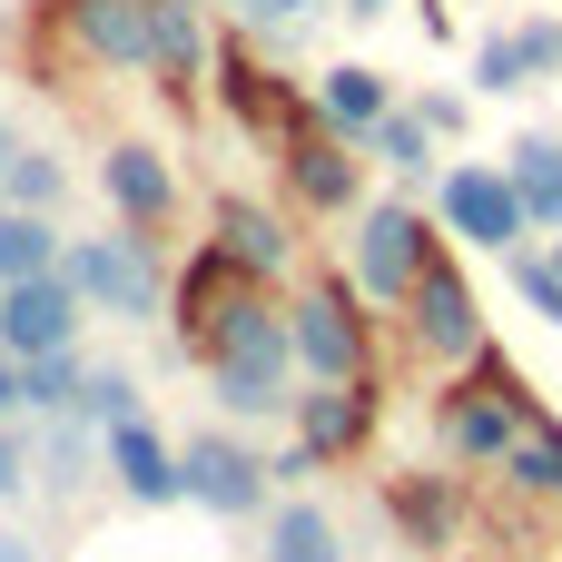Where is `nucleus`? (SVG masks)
I'll list each match as a JSON object with an SVG mask.
<instances>
[{
	"mask_svg": "<svg viewBox=\"0 0 562 562\" xmlns=\"http://www.w3.org/2000/svg\"><path fill=\"white\" fill-rule=\"evenodd\" d=\"M395 316H405V346H415L435 375H454V366H474V356L494 346V336H484V306H474V277H464L454 247L415 277V296H405Z\"/></svg>",
	"mask_w": 562,
	"mask_h": 562,
	"instance_id": "9d476101",
	"label": "nucleus"
},
{
	"mask_svg": "<svg viewBox=\"0 0 562 562\" xmlns=\"http://www.w3.org/2000/svg\"><path fill=\"white\" fill-rule=\"evenodd\" d=\"M0 562H40V543H30V533H10V524H0Z\"/></svg>",
	"mask_w": 562,
	"mask_h": 562,
	"instance_id": "c9c22d12",
	"label": "nucleus"
},
{
	"mask_svg": "<svg viewBox=\"0 0 562 562\" xmlns=\"http://www.w3.org/2000/svg\"><path fill=\"white\" fill-rule=\"evenodd\" d=\"M59 257H69L59 217H40V207H0V286H30V277H49Z\"/></svg>",
	"mask_w": 562,
	"mask_h": 562,
	"instance_id": "393cba45",
	"label": "nucleus"
},
{
	"mask_svg": "<svg viewBox=\"0 0 562 562\" xmlns=\"http://www.w3.org/2000/svg\"><path fill=\"white\" fill-rule=\"evenodd\" d=\"M79 415H89L99 435H109V425H138V415H148V405H138V375H128V366H89V395H79Z\"/></svg>",
	"mask_w": 562,
	"mask_h": 562,
	"instance_id": "c85d7f7f",
	"label": "nucleus"
},
{
	"mask_svg": "<svg viewBox=\"0 0 562 562\" xmlns=\"http://www.w3.org/2000/svg\"><path fill=\"white\" fill-rule=\"evenodd\" d=\"M543 257H553V267H562V237H543Z\"/></svg>",
	"mask_w": 562,
	"mask_h": 562,
	"instance_id": "ea45409f",
	"label": "nucleus"
},
{
	"mask_svg": "<svg viewBox=\"0 0 562 562\" xmlns=\"http://www.w3.org/2000/svg\"><path fill=\"white\" fill-rule=\"evenodd\" d=\"M504 267H514V296H524L543 326H562V267H553V257H543V247H514Z\"/></svg>",
	"mask_w": 562,
	"mask_h": 562,
	"instance_id": "c756f323",
	"label": "nucleus"
},
{
	"mask_svg": "<svg viewBox=\"0 0 562 562\" xmlns=\"http://www.w3.org/2000/svg\"><path fill=\"white\" fill-rule=\"evenodd\" d=\"M40 484V454H30V415L20 425H0V504H20Z\"/></svg>",
	"mask_w": 562,
	"mask_h": 562,
	"instance_id": "473e14b6",
	"label": "nucleus"
},
{
	"mask_svg": "<svg viewBox=\"0 0 562 562\" xmlns=\"http://www.w3.org/2000/svg\"><path fill=\"white\" fill-rule=\"evenodd\" d=\"M20 148H30V138H20V128L0 119V188H10V158H20Z\"/></svg>",
	"mask_w": 562,
	"mask_h": 562,
	"instance_id": "e433bc0d",
	"label": "nucleus"
},
{
	"mask_svg": "<svg viewBox=\"0 0 562 562\" xmlns=\"http://www.w3.org/2000/svg\"><path fill=\"white\" fill-rule=\"evenodd\" d=\"M207 237H217V247H237L267 286H286V267H296L286 198H237V188H217V198H207Z\"/></svg>",
	"mask_w": 562,
	"mask_h": 562,
	"instance_id": "f3484780",
	"label": "nucleus"
},
{
	"mask_svg": "<svg viewBox=\"0 0 562 562\" xmlns=\"http://www.w3.org/2000/svg\"><path fill=\"white\" fill-rule=\"evenodd\" d=\"M385 514H395V533H405V553H454L464 533H474V494H464V474H435V464H415V474H385Z\"/></svg>",
	"mask_w": 562,
	"mask_h": 562,
	"instance_id": "4468645a",
	"label": "nucleus"
},
{
	"mask_svg": "<svg viewBox=\"0 0 562 562\" xmlns=\"http://www.w3.org/2000/svg\"><path fill=\"white\" fill-rule=\"evenodd\" d=\"M494 484H504L514 504H562V415H553V405L514 435V454L494 464Z\"/></svg>",
	"mask_w": 562,
	"mask_h": 562,
	"instance_id": "5701e85b",
	"label": "nucleus"
},
{
	"mask_svg": "<svg viewBox=\"0 0 562 562\" xmlns=\"http://www.w3.org/2000/svg\"><path fill=\"white\" fill-rule=\"evenodd\" d=\"M336 10H346V20H385L395 0H336Z\"/></svg>",
	"mask_w": 562,
	"mask_h": 562,
	"instance_id": "4c0bfd02",
	"label": "nucleus"
},
{
	"mask_svg": "<svg viewBox=\"0 0 562 562\" xmlns=\"http://www.w3.org/2000/svg\"><path fill=\"white\" fill-rule=\"evenodd\" d=\"M30 454H40V494H89V484H109V435H99L89 415L30 425Z\"/></svg>",
	"mask_w": 562,
	"mask_h": 562,
	"instance_id": "aec40b11",
	"label": "nucleus"
},
{
	"mask_svg": "<svg viewBox=\"0 0 562 562\" xmlns=\"http://www.w3.org/2000/svg\"><path fill=\"white\" fill-rule=\"evenodd\" d=\"M514 40H524V69L533 79H562V10H524Z\"/></svg>",
	"mask_w": 562,
	"mask_h": 562,
	"instance_id": "2f4dec72",
	"label": "nucleus"
},
{
	"mask_svg": "<svg viewBox=\"0 0 562 562\" xmlns=\"http://www.w3.org/2000/svg\"><path fill=\"white\" fill-rule=\"evenodd\" d=\"M257 562H356L346 553V524L306 494H277L267 524H257Z\"/></svg>",
	"mask_w": 562,
	"mask_h": 562,
	"instance_id": "412c9836",
	"label": "nucleus"
},
{
	"mask_svg": "<svg viewBox=\"0 0 562 562\" xmlns=\"http://www.w3.org/2000/svg\"><path fill=\"white\" fill-rule=\"evenodd\" d=\"M405 109L454 148V138H474V89H405Z\"/></svg>",
	"mask_w": 562,
	"mask_h": 562,
	"instance_id": "7c9ffc66",
	"label": "nucleus"
},
{
	"mask_svg": "<svg viewBox=\"0 0 562 562\" xmlns=\"http://www.w3.org/2000/svg\"><path fill=\"white\" fill-rule=\"evenodd\" d=\"M0 296H10V286H0Z\"/></svg>",
	"mask_w": 562,
	"mask_h": 562,
	"instance_id": "a19ab883",
	"label": "nucleus"
},
{
	"mask_svg": "<svg viewBox=\"0 0 562 562\" xmlns=\"http://www.w3.org/2000/svg\"><path fill=\"white\" fill-rule=\"evenodd\" d=\"M79 336H89V296H79V286H69L59 267L0 296V346H10L20 366H30V356H69Z\"/></svg>",
	"mask_w": 562,
	"mask_h": 562,
	"instance_id": "dca6fc26",
	"label": "nucleus"
},
{
	"mask_svg": "<svg viewBox=\"0 0 562 562\" xmlns=\"http://www.w3.org/2000/svg\"><path fill=\"white\" fill-rule=\"evenodd\" d=\"M267 158H277V198H286L296 217H356V207H366V148L336 138L326 119L286 128Z\"/></svg>",
	"mask_w": 562,
	"mask_h": 562,
	"instance_id": "1a4fd4ad",
	"label": "nucleus"
},
{
	"mask_svg": "<svg viewBox=\"0 0 562 562\" xmlns=\"http://www.w3.org/2000/svg\"><path fill=\"white\" fill-rule=\"evenodd\" d=\"M109 484H119L138 514H168V504H188V474H178V435H158L148 415H138V425H109Z\"/></svg>",
	"mask_w": 562,
	"mask_h": 562,
	"instance_id": "a211bd4d",
	"label": "nucleus"
},
{
	"mask_svg": "<svg viewBox=\"0 0 562 562\" xmlns=\"http://www.w3.org/2000/svg\"><path fill=\"white\" fill-rule=\"evenodd\" d=\"M553 514H562V504H553Z\"/></svg>",
	"mask_w": 562,
	"mask_h": 562,
	"instance_id": "79ce46f5",
	"label": "nucleus"
},
{
	"mask_svg": "<svg viewBox=\"0 0 562 562\" xmlns=\"http://www.w3.org/2000/svg\"><path fill=\"white\" fill-rule=\"evenodd\" d=\"M79 395H89V356H79V346H69V356H30V366H20V415H30V425L79 415Z\"/></svg>",
	"mask_w": 562,
	"mask_h": 562,
	"instance_id": "a878e982",
	"label": "nucleus"
},
{
	"mask_svg": "<svg viewBox=\"0 0 562 562\" xmlns=\"http://www.w3.org/2000/svg\"><path fill=\"white\" fill-rule=\"evenodd\" d=\"M533 415H543V395H533V375H524L504 346H484L474 366L435 375V405H425V425H435L445 464H464V474H494Z\"/></svg>",
	"mask_w": 562,
	"mask_h": 562,
	"instance_id": "f257e3e1",
	"label": "nucleus"
},
{
	"mask_svg": "<svg viewBox=\"0 0 562 562\" xmlns=\"http://www.w3.org/2000/svg\"><path fill=\"white\" fill-rule=\"evenodd\" d=\"M207 10H227V20H247V10H257V0H207Z\"/></svg>",
	"mask_w": 562,
	"mask_h": 562,
	"instance_id": "58836bf2",
	"label": "nucleus"
},
{
	"mask_svg": "<svg viewBox=\"0 0 562 562\" xmlns=\"http://www.w3.org/2000/svg\"><path fill=\"white\" fill-rule=\"evenodd\" d=\"M198 375H207V405H217L227 425H267V415H286L296 385H306V375H296V346H286V296H267V306H257Z\"/></svg>",
	"mask_w": 562,
	"mask_h": 562,
	"instance_id": "39448f33",
	"label": "nucleus"
},
{
	"mask_svg": "<svg viewBox=\"0 0 562 562\" xmlns=\"http://www.w3.org/2000/svg\"><path fill=\"white\" fill-rule=\"evenodd\" d=\"M504 168H514V198H524L533 237H562V138L553 128H514Z\"/></svg>",
	"mask_w": 562,
	"mask_h": 562,
	"instance_id": "4be33fe9",
	"label": "nucleus"
},
{
	"mask_svg": "<svg viewBox=\"0 0 562 562\" xmlns=\"http://www.w3.org/2000/svg\"><path fill=\"white\" fill-rule=\"evenodd\" d=\"M316 10H336V0H257V10H247V20H257V30H267V40H296V30H306V20H316Z\"/></svg>",
	"mask_w": 562,
	"mask_h": 562,
	"instance_id": "72a5a7b5",
	"label": "nucleus"
},
{
	"mask_svg": "<svg viewBox=\"0 0 562 562\" xmlns=\"http://www.w3.org/2000/svg\"><path fill=\"white\" fill-rule=\"evenodd\" d=\"M59 198H69V168H59L49 148H20V158H10L0 207H40V217H59Z\"/></svg>",
	"mask_w": 562,
	"mask_h": 562,
	"instance_id": "bb28decb",
	"label": "nucleus"
},
{
	"mask_svg": "<svg viewBox=\"0 0 562 562\" xmlns=\"http://www.w3.org/2000/svg\"><path fill=\"white\" fill-rule=\"evenodd\" d=\"M0 425H20V356L0 346Z\"/></svg>",
	"mask_w": 562,
	"mask_h": 562,
	"instance_id": "f704fd0d",
	"label": "nucleus"
},
{
	"mask_svg": "<svg viewBox=\"0 0 562 562\" xmlns=\"http://www.w3.org/2000/svg\"><path fill=\"white\" fill-rule=\"evenodd\" d=\"M445 247H454V237H445L435 207L405 198V188H385V198H366V207L346 217V277H356V296H366L375 316H395V306L415 296V277H425Z\"/></svg>",
	"mask_w": 562,
	"mask_h": 562,
	"instance_id": "f03ea898",
	"label": "nucleus"
},
{
	"mask_svg": "<svg viewBox=\"0 0 562 562\" xmlns=\"http://www.w3.org/2000/svg\"><path fill=\"white\" fill-rule=\"evenodd\" d=\"M435 227H445L454 247H474V257H514V247L533 237V217H524L504 158H445V178H435Z\"/></svg>",
	"mask_w": 562,
	"mask_h": 562,
	"instance_id": "0eeeda50",
	"label": "nucleus"
},
{
	"mask_svg": "<svg viewBox=\"0 0 562 562\" xmlns=\"http://www.w3.org/2000/svg\"><path fill=\"white\" fill-rule=\"evenodd\" d=\"M514 89H533L524 40H514V30H484V40H474V99H514Z\"/></svg>",
	"mask_w": 562,
	"mask_h": 562,
	"instance_id": "cd10ccee",
	"label": "nucleus"
},
{
	"mask_svg": "<svg viewBox=\"0 0 562 562\" xmlns=\"http://www.w3.org/2000/svg\"><path fill=\"white\" fill-rule=\"evenodd\" d=\"M277 286L237 257V247H217V237H198L188 257H178V277H168V336H178V356L188 366H207L257 306H267Z\"/></svg>",
	"mask_w": 562,
	"mask_h": 562,
	"instance_id": "20e7f679",
	"label": "nucleus"
},
{
	"mask_svg": "<svg viewBox=\"0 0 562 562\" xmlns=\"http://www.w3.org/2000/svg\"><path fill=\"white\" fill-rule=\"evenodd\" d=\"M366 168H385V178H395V188L415 198V188H435V178H445V138H435V128H425L415 109H395V119H385V128L366 138Z\"/></svg>",
	"mask_w": 562,
	"mask_h": 562,
	"instance_id": "b1692460",
	"label": "nucleus"
},
{
	"mask_svg": "<svg viewBox=\"0 0 562 562\" xmlns=\"http://www.w3.org/2000/svg\"><path fill=\"white\" fill-rule=\"evenodd\" d=\"M395 109H405V89H395L385 69H366V59H336V69H316V119H326L336 138H356V148H366V138H375Z\"/></svg>",
	"mask_w": 562,
	"mask_h": 562,
	"instance_id": "6ab92c4d",
	"label": "nucleus"
},
{
	"mask_svg": "<svg viewBox=\"0 0 562 562\" xmlns=\"http://www.w3.org/2000/svg\"><path fill=\"white\" fill-rule=\"evenodd\" d=\"M375 425H385V385H296V405H286V445L326 474V464H356L366 445H375Z\"/></svg>",
	"mask_w": 562,
	"mask_h": 562,
	"instance_id": "ddd939ff",
	"label": "nucleus"
},
{
	"mask_svg": "<svg viewBox=\"0 0 562 562\" xmlns=\"http://www.w3.org/2000/svg\"><path fill=\"white\" fill-rule=\"evenodd\" d=\"M286 346H296V375H316V385H375V366H385L375 306L356 296L346 267H316V277L286 296Z\"/></svg>",
	"mask_w": 562,
	"mask_h": 562,
	"instance_id": "7ed1b4c3",
	"label": "nucleus"
},
{
	"mask_svg": "<svg viewBox=\"0 0 562 562\" xmlns=\"http://www.w3.org/2000/svg\"><path fill=\"white\" fill-rule=\"evenodd\" d=\"M178 474H188V504L217 514V524H267V504H277V464L237 425H198L178 445Z\"/></svg>",
	"mask_w": 562,
	"mask_h": 562,
	"instance_id": "6e6552de",
	"label": "nucleus"
},
{
	"mask_svg": "<svg viewBox=\"0 0 562 562\" xmlns=\"http://www.w3.org/2000/svg\"><path fill=\"white\" fill-rule=\"evenodd\" d=\"M40 40H49V69L79 59V69L148 79V0H40Z\"/></svg>",
	"mask_w": 562,
	"mask_h": 562,
	"instance_id": "9b49d317",
	"label": "nucleus"
},
{
	"mask_svg": "<svg viewBox=\"0 0 562 562\" xmlns=\"http://www.w3.org/2000/svg\"><path fill=\"white\" fill-rule=\"evenodd\" d=\"M99 198H109L119 227L158 237V227L178 217V168H168V148H148V138H109V148H99Z\"/></svg>",
	"mask_w": 562,
	"mask_h": 562,
	"instance_id": "2eb2a0df",
	"label": "nucleus"
},
{
	"mask_svg": "<svg viewBox=\"0 0 562 562\" xmlns=\"http://www.w3.org/2000/svg\"><path fill=\"white\" fill-rule=\"evenodd\" d=\"M207 89H217V109L247 128V138H286V128H306L316 119V89H286V69L267 59V49H247L237 30H217V59H207Z\"/></svg>",
	"mask_w": 562,
	"mask_h": 562,
	"instance_id": "f8f14e48",
	"label": "nucleus"
},
{
	"mask_svg": "<svg viewBox=\"0 0 562 562\" xmlns=\"http://www.w3.org/2000/svg\"><path fill=\"white\" fill-rule=\"evenodd\" d=\"M59 277L89 296V316H119V326H138V316H168V267H158V237H138V227L69 237Z\"/></svg>",
	"mask_w": 562,
	"mask_h": 562,
	"instance_id": "423d86ee",
	"label": "nucleus"
}]
</instances>
